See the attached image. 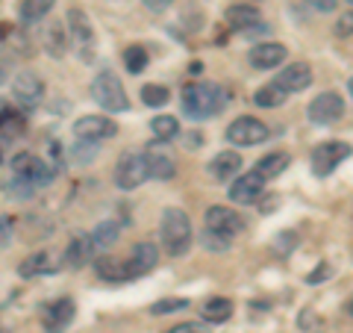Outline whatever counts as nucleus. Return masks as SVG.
Returning <instances> with one entry per match:
<instances>
[{"label":"nucleus","mask_w":353,"mask_h":333,"mask_svg":"<svg viewBox=\"0 0 353 333\" xmlns=\"http://www.w3.org/2000/svg\"><path fill=\"white\" fill-rule=\"evenodd\" d=\"M180 106L192 121H206L218 113H224L227 95L218 83H185L180 95Z\"/></svg>","instance_id":"f257e3e1"},{"label":"nucleus","mask_w":353,"mask_h":333,"mask_svg":"<svg viewBox=\"0 0 353 333\" xmlns=\"http://www.w3.org/2000/svg\"><path fill=\"white\" fill-rule=\"evenodd\" d=\"M159 239L162 248L171 254V257H183L185 251L192 248V221L183 209H165L162 213V225H159Z\"/></svg>","instance_id":"f03ea898"},{"label":"nucleus","mask_w":353,"mask_h":333,"mask_svg":"<svg viewBox=\"0 0 353 333\" xmlns=\"http://www.w3.org/2000/svg\"><path fill=\"white\" fill-rule=\"evenodd\" d=\"M92 97L103 113H127L130 109V97L124 92V83H121L118 74H112V71H101L92 80Z\"/></svg>","instance_id":"7ed1b4c3"},{"label":"nucleus","mask_w":353,"mask_h":333,"mask_svg":"<svg viewBox=\"0 0 353 333\" xmlns=\"http://www.w3.org/2000/svg\"><path fill=\"white\" fill-rule=\"evenodd\" d=\"M65 30H68V41L74 44L77 57H80L83 62H92L94 50H97V36H94L92 18H88L83 9H71L68 21H65Z\"/></svg>","instance_id":"20e7f679"},{"label":"nucleus","mask_w":353,"mask_h":333,"mask_svg":"<svg viewBox=\"0 0 353 333\" xmlns=\"http://www.w3.org/2000/svg\"><path fill=\"white\" fill-rule=\"evenodd\" d=\"M9 169H12L15 177H21V180H27L30 186H48L53 177H57V171H53V165L50 162H44L41 157H36L32 151H21L12 157V162H9Z\"/></svg>","instance_id":"39448f33"},{"label":"nucleus","mask_w":353,"mask_h":333,"mask_svg":"<svg viewBox=\"0 0 353 333\" xmlns=\"http://www.w3.org/2000/svg\"><path fill=\"white\" fill-rule=\"evenodd\" d=\"M268 136H271V130L253 115H239L236 121H230V127H227V142L236 145V148L262 145Z\"/></svg>","instance_id":"423d86ee"},{"label":"nucleus","mask_w":353,"mask_h":333,"mask_svg":"<svg viewBox=\"0 0 353 333\" xmlns=\"http://www.w3.org/2000/svg\"><path fill=\"white\" fill-rule=\"evenodd\" d=\"M44 97V83L36 71H18L12 80V104L21 113H32Z\"/></svg>","instance_id":"0eeeda50"},{"label":"nucleus","mask_w":353,"mask_h":333,"mask_svg":"<svg viewBox=\"0 0 353 333\" xmlns=\"http://www.w3.org/2000/svg\"><path fill=\"white\" fill-rule=\"evenodd\" d=\"M74 316H77V307H74L71 298H53V301L44 304L41 313H39L44 333H65L74 321Z\"/></svg>","instance_id":"6e6552de"},{"label":"nucleus","mask_w":353,"mask_h":333,"mask_svg":"<svg viewBox=\"0 0 353 333\" xmlns=\"http://www.w3.org/2000/svg\"><path fill=\"white\" fill-rule=\"evenodd\" d=\"M347 157H350L347 142H321V145L312 151V171H315V177L333 174Z\"/></svg>","instance_id":"1a4fd4ad"},{"label":"nucleus","mask_w":353,"mask_h":333,"mask_svg":"<svg viewBox=\"0 0 353 333\" xmlns=\"http://www.w3.org/2000/svg\"><path fill=\"white\" fill-rule=\"evenodd\" d=\"M148 177L150 174H148L145 153H124V157L118 160V165H115V183H118V189H124V192L141 186Z\"/></svg>","instance_id":"9d476101"},{"label":"nucleus","mask_w":353,"mask_h":333,"mask_svg":"<svg viewBox=\"0 0 353 333\" xmlns=\"http://www.w3.org/2000/svg\"><path fill=\"white\" fill-rule=\"evenodd\" d=\"M118 133V124L106 115H83L74 121V136L80 142H103Z\"/></svg>","instance_id":"9b49d317"},{"label":"nucleus","mask_w":353,"mask_h":333,"mask_svg":"<svg viewBox=\"0 0 353 333\" xmlns=\"http://www.w3.org/2000/svg\"><path fill=\"white\" fill-rule=\"evenodd\" d=\"M306 115L312 124H336V121H341V115H345V101H341V95H336V92H324L309 104Z\"/></svg>","instance_id":"f8f14e48"},{"label":"nucleus","mask_w":353,"mask_h":333,"mask_svg":"<svg viewBox=\"0 0 353 333\" xmlns=\"http://www.w3.org/2000/svg\"><path fill=\"white\" fill-rule=\"evenodd\" d=\"M265 192V180L256 171H248V174H239L233 186H230V201L233 204H256Z\"/></svg>","instance_id":"ddd939ff"},{"label":"nucleus","mask_w":353,"mask_h":333,"mask_svg":"<svg viewBox=\"0 0 353 333\" xmlns=\"http://www.w3.org/2000/svg\"><path fill=\"white\" fill-rule=\"evenodd\" d=\"M145 162H148V174L157 177V180H171L176 174V160L165 151V142H157V145L150 142L145 148Z\"/></svg>","instance_id":"4468645a"},{"label":"nucleus","mask_w":353,"mask_h":333,"mask_svg":"<svg viewBox=\"0 0 353 333\" xmlns=\"http://www.w3.org/2000/svg\"><path fill=\"white\" fill-rule=\"evenodd\" d=\"M309 83H312V68H309V62H292L274 77V86L283 88L285 95L303 92V88H309Z\"/></svg>","instance_id":"2eb2a0df"},{"label":"nucleus","mask_w":353,"mask_h":333,"mask_svg":"<svg viewBox=\"0 0 353 333\" xmlns=\"http://www.w3.org/2000/svg\"><path fill=\"white\" fill-rule=\"evenodd\" d=\"M203 221H206V230L227 233V236H236L239 230H245V218H241L236 209H230V207H209Z\"/></svg>","instance_id":"dca6fc26"},{"label":"nucleus","mask_w":353,"mask_h":333,"mask_svg":"<svg viewBox=\"0 0 353 333\" xmlns=\"http://www.w3.org/2000/svg\"><path fill=\"white\" fill-rule=\"evenodd\" d=\"M289 57V50H285V44L280 41H262L256 44V48L250 50V65L253 68H259V71H271V68H277V65H283V59Z\"/></svg>","instance_id":"f3484780"},{"label":"nucleus","mask_w":353,"mask_h":333,"mask_svg":"<svg viewBox=\"0 0 353 333\" xmlns=\"http://www.w3.org/2000/svg\"><path fill=\"white\" fill-rule=\"evenodd\" d=\"M157 263H159V248L153 245V242H136L130 251V257H127V265H130V274L132 277H141V274H148L157 269Z\"/></svg>","instance_id":"a211bd4d"},{"label":"nucleus","mask_w":353,"mask_h":333,"mask_svg":"<svg viewBox=\"0 0 353 333\" xmlns=\"http://www.w3.org/2000/svg\"><path fill=\"white\" fill-rule=\"evenodd\" d=\"M27 130V118L18 106L0 101V142H15L24 136Z\"/></svg>","instance_id":"6ab92c4d"},{"label":"nucleus","mask_w":353,"mask_h":333,"mask_svg":"<svg viewBox=\"0 0 353 333\" xmlns=\"http://www.w3.org/2000/svg\"><path fill=\"white\" fill-rule=\"evenodd\" d=\"M206 169H209V177H212V180H221V183L233 180V177L239 174V169H241V157L236 151H221V153H215Z\"/></svg>","instance_id":"aec40b11"},{"label":"nucleus","mask_w":353,"mask_h":333,"mask_svg":"<svg viewBox=\"0 0 353 333\" xmlns=\"http://www.w3.org/2000/svg\"><path fill=\"white\" fill-rule=\"evenodd\" d=\"M41 44H44V50H48L53 59H62L65 50H68V30H65V24L50 21V24L44 27V32H41Z\"/></svg>","instance_id":"412c9836"},{"label":"nucleus","mask_w":353,"mask_h":333,"mask_svg":"<svg viewBox=\"0 0 353 333\" xmlns=\"http://www.w3.org/2000/svg\"><path fill=\"white\" fill-rule=\"evenodd\" d=\"M57 269H59L57 257H53L50 251H39V254H32V257H27L18 265V274L21 277H41V274H53Z\"/></svg>","instance_id":"4be33fe9"},{"label":"nucleus","mask_w":353,"mask_h":333,"mask_svg":"<svg viewBox=\"0 0 353 333\" xmlns=\"http://www.w3.org/2000/svg\"><path fill=\"white\" fill-rule=\"evenodd\" d=\"M94 272H97V277H101V280H106V283H124V280H132L127 260L97 257V260H94Z\"/></svg>","instance_id":"5701e85b"},{"label":"nucleus","mask_w":353,"mask_h":333,"mask_svg":"<svg viewBox=\"0 0 353 333\" xmlns=\"http://www.w3.org/2000/svg\"><path fill=\"white\" fill-rule=\"evenodd\" d=\"M292 165V157L285 151H271V153H265V157L253 165V171H256L262 180H274V177H280L285 169Z\"/></svg>","instance_id":"b1692460"},{"label":"nucleus","mask_w":353,"mask_h":333,"mask_svg":"<svg viewBox=\"0 0 353 333\" xmlns=\"http://www.w3.org/2000/svg\"><path fill=\"white\" fill-rule=\"evenodd\" d=\"M92 257H94V245H92V239H88V233L74 236L68 242V248H65V263H68L71 269H80V265H85Z\"/></svg>","instance_id":"393cba45"},{"label":"nucleus","mask_w":353,"mask_h":333,"mask_svg":"<svg viewBox=\"0 0 353 333\" xmlns=\"http://www.w3.org/2000/svg\"><path fill=\"white\" fill-rule=\"evenodd\" d=\"M224 21L233 30H250V27L259 24V9L250 6V3H236L224 12Z\"/></svg>","instance_id":"a878e982"},{"label":"nucleus","mask_w":353,"mask_h":333,"mask_svg":"<svg viewBox=\"0 0 353 333\" xmlns=\"http://www.w3.org/2000/svg\"><path fill=\"white\" fill-rule=\"evenodd\" d=\"M230 316H233V301L230 298H209V301L201 307V318L206 321V325H224V321H230Z\"/></svg>","instance_id":"bb28decb"},{"label":"nucleus","mask_w":353,"mask_h":333,"mask_svg":"<svg viewBox=\"0 0 353 333\" xmlns=\"http://www.w3.org/2000/svg\"><path fill=\"white\" fill-rule=\"evenodd\" d=\"M118 236H121V225L115 218H106V221H101L92 233H88V239H92V245H94V254L97 251H106V248H112L115 242H118Z\"/></svg>","instance_id":"cd10ccee"},{"label":"nucleus","mask_w":353,"mask_h":333,"mask_svg":"<svg viewBox=\"0 0 353 333\" xmlns=\"http://www.w3.org/2000/svg\"><path fill=\"white\" fill-rule=\"evenodd\" d=\"M253 104L262 106V109H277V106L285 104V92H283V88H277L274 83H268V86H262V88L253 92Z\"/></svg>","instance_id":"c85d7f7f"},{"label":"nucleus","mask_w":353,"mask_h":333,"mask_svg":"<svg viewBox=\"0 0 353 333\" xmlns=\"http://www.w3.org/2000/svg\"><path fill=\"white\" fill-rule=\"evenodd\" d=\"M53 6H57V0H24V3H21V21H24V24H36Z\"/></svg>","instance_id":"c756f323"},{"label":"nucleus","mask_w":353,"mask_h":333,"mask_svg":"<svg viewBox=\"0 0 353 333\" xmlns=\"http://www.w3.org/2000/svg\"><path fill=\"white\" fill-rule=\"evenodd\" d=\"M150 133L157 136V142H171L180 133V121L174 115H157L150 121Z\"/></svg>","instance_id":"7c9ffc66"},{"label":"nucleus","mask_w":353,"mask_h":333,"mask_svg":"<svg viewBox=\"0 0 353 333\" xmlns=\"http://www.w3.org/2000/svg\"><path fill=\"white\" fill-rule=\"evenodd\" d=\"M141 101H145V106L159 109V106H165L171 101V92L159 83H148V86H141Z\"/></svg>","instance_id":"2f4dec72"},{"label":"nucleus","mask_w":353,"mask_h":333,"mask_svg":"<svg viewBox=\"0 0 353 333\" xmlns=\"http://www.w3.org/2000/svg\"><path fill=\"white\" fill-rule=\"evenodd\" d=\"M201 245L215 251V254H224L230 251V245H233V236H227V233H215V230H203L201 233Z\"/></svg>","instance_id":"473e14b6"},{"label":"nucleus","mask_w":353,"mask_h":333,"mask_svg":"<svg viewBox=\"0 0 353 333\" xmlns=\"http://www.w3.org/2000/svg\"><path fill=\"white\" fill-rule=\"evenodd\" d=\"M124 65H127L130 74H141L148 68V50L139 48V44H132V48H127V53H124Z\"/></svg>","instance_id":"72a5a7b5"},{"label":"nucleus","mask_w":353,"mask_h":333,"mask_svg":"<svg viewBox=\"0 0 353 333\" xmlns=\"http://www.w3.org/2000/svg\"><path fill=\"white\" fill-rule=\"evenodd\" d=\"M3 189H6L9 198H18V201H27V198L36 195V186H30L27 180H21V177H15V174H9V180L3 183Z\"/></svg>","instance_id":"f704fd0d"},{"label":"nucleus","mask_w":353,"mask_h":333,"mask_svg":"<svg viewBox=\"0 0 353 333\" xmlns=\"http://www.w3.org/2000/svg\"><path fill=\"white\" fill-rule=\"evenodd\" d=\"M294 248H297V233L294 230H283L271 245V251L277 254V257H289V251H294Z\"/></svg>","instance_id":"c9c22d12"},{"label":"nucleus","mask_w":353,"mask_h":333,"mask_svg":"<svg viewBox=\"0 0 353 333\" xmlns=\"http://www.w3.org/2000/svg\"><path fill=\"white\" fill-rule=\"evenodd\" d=\"M189 307V298H162V301H157L150 307V313L153 316H168L174 313V310H185Z\"/></svg>","instance_id":"e433bc0d"},{"label":"nucleus","mask_w":353,"mask_h":333,"mask_svg":"<svg viewBox=\"0 0 353 333\" xmlns=\"http://www.w3.org/2000/svg\"><path fill=\"white\" fill-rule=\"evenodd\" d=\"M297 325H301L303 333H321L324 330V318H318L312 310H303L301 318H297Z\"/></svg>","instance_id":"4c0bfd02"},{"label":"nucleus","mask_w":353,"mask_h":333,"mask_svg":"<svg viewBox=\"0 0 353 333\" xmlns=\"http://www.w3.org/2000/svg\"><path fill=\"white\" fill-rule=\"evenodd\" d=\"M168 333H209L206 321H180L176 327H171Z\"/></svg>","instance_id":"58836bf2"},{"label":"nucleus","mask_w":353,"mask_h":333,"mask_svg":"<svg viewBox=\"0 0 353 333\" xmlns=\"http://www.w3.org/2000/svg\"><path fill=\"white\" fill-rule=\"evenodd\" d=\"M336 36H341V39L353 36V9L350 12H341V18L336 21Z\"/></svg>","instance_id":"ea45409f"},{"label":"nucleus","mask_w":353,"mask_h":333,"mask_svg":"<svg viewBox=\"0 0 353 333\" xmlns=\"http://www.w3.org/2000/svg\"><path fill=\"white\" fill-rule=\"evenodd\" d=\"M141 3H145L148 12H165V9H168L174 0H141Z\"/></svg>","instance_id":"a19ab883"},{"label":"nucleus","mask_w":353,"mask_h":333,"mask_svg":"<svg viewBox=\"0 0 353 333\" xmlns=\"http://www.w3.org/2000/svg\"><path fill=\"white\" fill-rule=\"evenodd\" d=\"M12 239V218H0V245Z\"/></svg>","instance_id":"79ce46f5"},{"label":"nucleus","mask_w":353,"mask_h":333,"mask_svg":"<svg viewBox=\"0 0 353 333\" xmlns=\"http://www.w3.org/2000/svg\"><path fill=\"white\" fill-rule=\"evenodd\" d=\"M183 142H185V148H189V151H194V148L203 145V136L197 130H192V133H185V136H183Z\"/></svg>","instance_id":"37998d69"},{"label":"nucleus","mask_w":353,"mask_h":333,"mask_svg":"<svg viewBox=\"0 0 353 333\" xmlns=\"http://www.w3.org/2000/svg\"><path fill=\"white\" fill-rule=\"evenodd\" d=\"M324 277H330V265H321V269L309 272V274H306V283H321Z\"/></svg>","instance_id":"c03bdc74"},{"label":"nucleus","mask_w":353,"mask_h":333,"mask_svg":"<svg viewBox=\"0 0 353 333\" xmlns=\"http://www.w3.org/2000/svg\"><path fill=\"white\" fill-rule=\"evenodd\" d=\"M315 9H321V12H333L336 9V0H309Z\"/></svg>","instance_id":"a18cd8bd"},{"label":"nucleus","mask_w":353,"mask_h":333,"mask_svg":"<svg viewBox=\"0 0 353 333\" xmlns=\"http://www.w3.org/2000/svg\"><path fill=\"white\" fill-rule=\"evenodd\" d=\"M9 68H12V62L0 59V83H3V80H6V71H9Z\"/></svg>","instance_id":"49530a36"},{"label":"nucleus","mask_w":353,"mask_h":333,"mask_svg":"<svg viewBox=\"0 0 353 333\" xmlns=\"http://www.w3.org/2000/svg\"><path fill=\"white\" fill-rule=\"evenodd\" d=\"M345 313H347V316H350V318H353V295H350V298H347V304H345Z\"/></svg>","instance_id":"de8ad7c7"},{"label":"nucleus","mask_w":353,"mask_h":333,"mask_svg":"<svg viewBox=\"0 0 353 333\" xmlns=\"http://www.w3.org/2000/svg\"><path fill=\"white\" fill-rule=\"evenodd\" d=\"M0 333H12V330H9L6 325H0Z\"/></svg>","instance_id":"09e8293b"},{"label":"nucleus","mask_w":353,"mask_h":333,"mask_svg":"<svg viewBox=\"0 0 353 333\" xmlns=\"http://www.w3.org/2000/svg\"><path fill=\"white\" fill-rule=\"evenodd\" d=\"M347 88H350V97H353V77H350V83H347Z\"/></svg>","instance_id":"8fccbe9b"},{"label":"nucleus","mask_w":353,"mask_h":333,"mask_svg":"<svg viewBox=\"0 0 353 333\" xmlns=\"http://www.w3.org/2000/svg\"><path fill=\"white\" fill-rule=\"evenodd\" d=\"M345 3H350V6H353V0H345Z\"/></svg>","instance_id":"3c124183"},{"label":"nucleus","mask_w":353,"mask_h":333,"mask_svg":"<svg viewBox=\"0 0 353 333\" xmlns=\"http://www.w3.org/2000/svg\"><path fill=\"white\" fill-rule=\"evenodd\" d=\"M0 162H3V157H0Z\"/></svg>","instance_id":"603ef678"}]
</instances>
